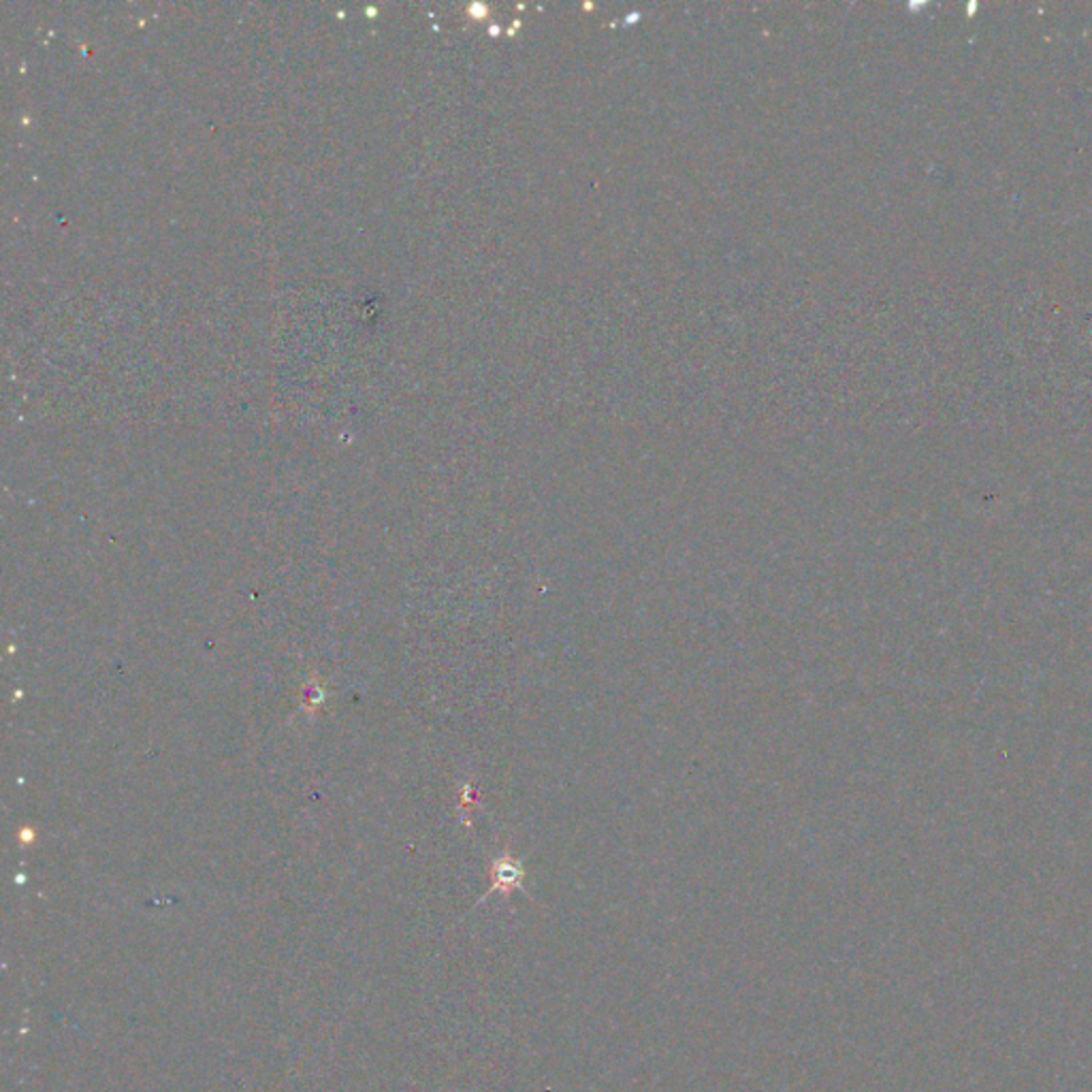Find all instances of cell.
Returning <instances> with one entry per match:
<instances>
[{"mask_svg":"<svg viewBox=\"0 0 1092 1092\" xmlns=\"http://www.w3.org/2000/svg\"><path fill=\"white\" fill-rule=\"evenodd\" d=\"M308 698H310V702H308L310 706H318L320 702H323V698H325V692H323V687H320L318 683H311V685H308V690H306V700H308Z\"/></svg>","mask_w":1092,"mask_h":1092,"instance_id":"cell-2","label":"cell"},{"mask_svg":"<svg viewBox=\"0 0 1092 1092\" xmlns=\"http://www.w3.org/2000/svg\"><path fill=\"white\" fill-rule=\"evenodd\" d=\"M489 875H491V888L486 889L484 898L493 892H500L506 898H510V894L515 892V889H521L523 894H527L525 892L527 870H525V867H523L521 860L512 856L510 849H506L502 853V856H498L491 862Z\"/></svg>","mask_w":1092,"mask_h":1092,"instance_id":"cell-1","label":"cell"}]
</instances>
